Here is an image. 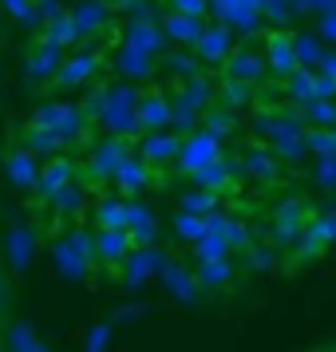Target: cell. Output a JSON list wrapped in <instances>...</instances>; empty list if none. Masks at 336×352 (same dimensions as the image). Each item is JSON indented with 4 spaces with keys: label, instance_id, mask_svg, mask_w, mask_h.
<instances>
[{
    "label": "cell",
    "instance_id": "cell-1",
    "mask_svg": "<svg viewBox=\"0 0 336 352\" xmlns=\"http://www.w3.org/2000/svg\"><path fill=\"white\" fill-rule=\"evenodd\" d=\"M214 162H222V139L214 131H190L182 135V151H178V166L190 178H198L202 170H210Z\"/></svg>",
    "mask_w": 336,
    "mask_h": 352
},
{
    "label": "cell",
    "instance_id": "cell-2",
    "mask_svg": "<svg viewBox=\"0 0 336 352\" xmlns=\"http://www.w3.org/2000/svg\"><path fill=\"white\" fill-rule=\"evenodd\" d=\"M80 123H83L80 107H71V103H56V99H52V103H40V107H36V115H32L28 127L32 131H52V135L67 139V135L80 131Z\"/></svg>",
    "mask_w": 336,
    "mask_h": 352
},
{
    "label": "cell",
    "instance_id": "cell-3",
    "mask_svg": "<svg viewBox=\"0 0 336 352\" xmlns=\"http://www.w3.org/2000/svg\"><path fill=\"white\" fill-rule=\"evenodd\" d=\"M135 119H139L143 135H159L175 123V99L162 96V91H143L135 103Z\"/></svg>",
    "mask_w": 336,
    "mask_h": 352
},
{
    "label": "cell",
    "instance_id": "cell-4",
    "mask_svg": "<svg viewBox=\"0 0 336 352\" xmlns=\"http://www.w3.org/2000/svg\"><path fill=\"white\" fill-rule=\"evenodd\" d=\"M225 80H238V83H261L269 76V60H265V52L261 48H234L229 52V60L222 64Z\"/></svg>",
    "mask_w": 336,
    "mask_h": 352
},
{
    "label": "cell",
    "instance_id": "cell-5",
    "mask_svg": "<svg viewBox=\"0 0 336 352\" xmlns=\"http://www.w3.org/2000/svg\"><path fill=\"white\" fill-rule=\"evenodd\" d=\"M96 261V245L91 238H80V234H71L67 241L56 245V265L64 277H87V265Z\"/></svg>",
    "mask_w": 336,
    "mask_h": 352
},
{
    "label": "cell",
    "instance_id": "cell-6",
    "mask_svg": "<svg viewBox=\"0 0 336 352\" xmlns=\"http://www.w3.org/2000/svg\"><path fill=\"white\" fill-rule=\"evenodd\" d=\"M265 60H269V72L273 76H297L301 72V56H297V40L289 32H269L265 36Z\"/></svg>",
    "mask_w": 336,
    "mask_h": 352
},
{
    "label": "cell",
    "instance_id": "cell-7",
    "mask_svg": "<svg viewBox=\"0 0 336 352\" xmlns=\"http://www.w3.org/2000/svg\"><path fill=\"white\" fill-rule=\"evenodd\" d=\"M178 151H182V135H178V131H159V135H143L139 159H143L150 170H162V166H170V162L178 159Z\"/></svg>",
    "mask_w": 336,
    "mask_h": 352
},
{
    "label": "cell",
    "instance_id": "cell-8",
    "mask_svg": "<svg viewBox=\"0 0 336 352\" xmlns=\"http://www.w3.org/2000/svg\"><path fill=\"white\" fill-rule=\"evenodd\" d=\"M40 170H44V162L36 159L28 146L4 155V175H8V182H12L16 190H36V186H40Z\"/></svg>",
    "mask_w": 336,
    "mask_h": 352
},
{
    "label": "cell",
    "instance_id": "cell-9",
    "mask_svg": "<svg viewBox=\"0 0 336 352\" xmlns=\"http://www.w3.org/2000/svg\"><path fill=\"white\" fill-rule=\"evenodd\" d=\"M91 245H96V261H111V265L127 261L139 250L135 238H131V230H96L91 234Z\"/></svg>",
    "mask_w": 336,
    "mask_h": 352
},
{
    "label": "cell",
    "instance_id": "cell-10",
    "mask_svg": "<svg viewBox=\"0 0 336 352\" xmlns=\"http://www.w3.org/2000/svg\"><path fill=\"white\" fill-rule=\"evenodd\" d=\"M309 222H313V218H309V210H304L301 198H285L281 206L273 210V234H277L281 241L304 238V226Z\"/></svg>",
    "mask_w": 336,
    "mask_h": 352
},
{
    "label": "cell",
    "instance_id": "cell-11",
    "mask_svg": "<svg viewBox=\"0 0 336 352\" xmlns=\"http://www.w3.org/2000/svg\"><path fill=\"white\" fill-rule=\"evenodd\" d=\"M64 48H56L48 40H40L32 52H28V60H24V72H28V80H56L60 76V67H64Z\"/></svg>",
    "mask_w": 336,
    "mask_h": 352
},
{
    "label": "cell",
    "instance_id": "cell-12",
    "mask_svg": "<svg viewBox=\"0 0 336 352\" xmlns=\"http://www.w3.org/2000/svg\"><path fill=\"white\" fill-rule=\"evenodd\" d=\"M229 52H234V44H229V28L225 24H206L202 36H198V44H194V56L202 64H225Z\"/></svg>",
    "mask_w": 336,
    "mask_h": 352
},
{
    "label": "cell",
    "instance_id": "cell-13",
    "mask_svg": "<svg viewBox=\"0 0 336 352\" xmlns=\"http://www.w3.org/2000/svg\"><path fill=\"white\" fill-rule=\"evenodd\" d=\"M115 186H119V198H135V194L146 190V182H150V166H146L139 155H127V159L115 166Z\"/></svg>",
    "mask_w": 336,
    "mask_h": 352
},
{
    "label": "cell",
    "instance_id": "cell-14",
    "mask_svg": "<svg viewBox=\"0 0 336 352\" xmlns=\"http://www.w3.org/2000/svg\"><path fill=\"white\" fill-rule=\"evenodd\" d=\"M162 285H166V293H175V301H182V305H194L198 301V293H202L198 273L186 270V265H178V261L162 265Z\"/></svg>",
    "mask_w": 336,
    "mask_h": 352
},
{
    "label": "cell",
    "instance_id": "cell-15",
    "mask_svg": "<svg viewBox=\"0 0 336 352\" xmlns=\"http://www.w3.org/2000/svg\"><path fill=\"white\" fill-rule=\"evenodd\" d=\"M166 36H162V24H143V20H131L127 32H123V48L143 52V56H159Z\"/></svg>",
    "mask_w": 336,
    "mask_h": 352
},
{
    "label": "cell",
    "instance_id": "cell-16",
    "mask_svg": "<svg viewBox=\"0 0 336 352\" xmlns=\"http://www.w3.org/2000/svg\"><path fill=\"white\" fill-rule=\"evenodd\" d=\"M99 67V56L96 52H76V56H67L64 67H60V76H56V83L64 87V91H71V87H83V83L96 76Z\"/></svg>",
    "mask_w": 336,
    "mask_h": 352
},
{
    "label": "cell",
    "instance_id": "cell-17",
    "mask_svg": "<svg viewBox=\"0 0 336 352\" xmlns=\"http://www.w3.org/2000/svg\"><path fill=\"white\" fill-rule=\"evenodd\" d=\"M71 178H76V162L64 159V155H56V159L44 162V170H40V186H36V190L48 194V198H56L60 190L71 186Z\"/></svg>",
    "mask_w": 336,
    "mask_h": 352
},
{
    "label": "cell",
    "instance_id": "cell-18",
    "mask_svg": "<svg viewBox=\"0 0 336 352\" xmlns=\"http://www.w3.org/2000/svg\"><path fill=\"white\" fill-rule=\"evenodd\" d=\"M206 28V20H190V16H178V12H166L162 16V36L166 40H175L182 48H194L198 44V36Z\"/></svg>",
    "mask_w": 336,
    "mask_h": 352
},
{
    "label": "cell",
    "instance_id": "cell-19",
    "mask_svg": "<svg viewBox=\"0 0 336 352\" xmlns=\"http://www.w3.org/2000/svg\"><path fill=\"white\" fill-rule=\"evenodd\" d=\"M83 36H87V32L76 24V16H71V12H56V16L48 20V32H44V40H48V44H56V48H71V44H80Z\"/></svg>",
    "mask_w": 336,
    "mask_h": 352
},
{
    "label": "cell",
    "instance_id": "cell-20",
    "mask_svg": "<svg viewBox=\"0 0 336 352\" xmlns=\"http://www.w3.org/2000/svg\"><path fill=\"white\" fill-rule=\"evenodd\" d=\"M71 16H76V24H80L83 32L91 36L111 20V4H107V0H80V4L71 8Z\"/></svg>",
    "mask_w": 336,
    "mask_h": 352
},
{
    "label": "cell",
    "instance_id": "cell-21",
    "mask_svg": "<svg viewBox=\"0 0 336 352\" xmlns=\"http://www.w3.org/2000/svg\"><path fill=\"white\" fill-rule=\"evenodd\" d=\"M304 254H320L324 245H333L336 241V218L333 214H320V218H313V222L304 226Z\"/></svg>",
    "mask_w": 336,
    "mask_h": 352
},
{
    "label": "cell",
    "instance_id": "cell-22",
    "mask_svg": "<svg viewBox=\"0 0 336 352\" xmlns=\"http://www.w3.org/2000/svg\"><path fill=\"white\" fill-rule=\"evenodd\" d=\"M131 202L127 198H103L96 206V230H127Z\"/></svg>",
    "mask_w": 336,
    "mask_h": 352
},
{
    "label": "cell",
    "instance_id": "cell-23",
    "mask_svg": "<svg viewBox=\"0 0 336 352\" xmlns=\"http://www.w3.org/2000/svg\"><path fill=\"white\" fill-rule=\"evenodd\" d=\"M194 273H198V285L202 289H225L229 281H234V265H229V257H222V261H198Z\"/></svg>",
    "mask_w": 336,
    "mask_h": 352
},
{
    "label": "cell",
    "instance_id": "cell-24",
    "mask_svg": "<svg viewBox=\"0 0 336 352\" xmlns=\"http://www.w3.org/2000/svg\"><path fill=\"white\" fill-rule=\"evenodd\" d=\"M40 349V336L28 320H12L4 329V352H36Z\"/></svg>",
    "mask_w": 336,
    "mask_h": 352
},
{
    "label": "cell",
    "instance_id": "cell-25",
    "mask_svg": "<svg viewBox=\"0 0 336 352\" xmlns=\"http://www.w3.org/2000/svg\"><path fill=\"white\" fill-rule=\"evenodd\" d=\"M103 123L119 131V139H127V135H135V131H139V119H135V107H123V103H119L115 96H111V103L103 107Z\"/></svg>",
    "mask_w": 336,
    "mask_h": 352
},
{
    "label": "cell",
    "instance_id": "cell-26",
    "mask_svg": "<svg viewBox=\"0 0 336 352\" xmlns=\"http://www.w3.org/2000/svg\"><path fill=\"white\" fill-rule=\"evenodd\" d=\"M285 91L293 99H297V103H301V107H309V103H313V99H320V87H317V76H313V72H309V67H301V72H297V76H289L285 80Z\"/></svg>",
    "mask_w": 336,
    "mask_h": 352
},
{
    "label": "cell",
    "instance_id": "cell-27",
    "mask_svg": "<svg viewBox=\"0 0 336 352\" xmlns=\"http://www.w3.org/2000/svg\"><path fill=\"white\" fill-rule=\"evenodd\" d=\"M119 72H123L127 80H150V76H155V56H143V52L123 48L119 52Z\"/></svg>",
    "mask_w": 336,
    "mask_h": 352
},
{
    "label": "cell",
    "instance_id": "cell-28",
    "mask_svg": "<svg viewBox=\"0 0 336 352\" xmlns=\"http://www.w3.org/2000/svg\"><path fill=\"white\" fill-rule=\"evenodd\" d=\"M175 234H178L182 241L198 245V241L210 234V218H202V214H186V210H182V214L175 218Z\"/></svg>",
    "mask_w": 336,
    "mask_h": 352
},
{
    "label": "cell",
    "instance_id": "cell-29",
    "mask_svg": "<svg viewBox=\"0 0 336 352\" xmlns=\"http://www.w3.org/2000/svg\"><path fill=\"white\" fill-rule=\"evenodd\" d=\"M127 261H131L127 285H131V289H139V285H143V281H146V277H150V270H155V261H162V257L155 254L150 245H146V250H135V254H131Z\"/></svg>",
    "mask_w": 336,
    "mask_h": 352
},
{
    "label": "cell",
    "instance_id": "cell-30",
    "mask_svg": "<svg viewBox=\"0 0 336 352\" xmlns=\"http://www.w3.org/2000/svg\"><path fill=\"white\" fill-rule=\"evenodd\" d=\"M182 210H186V214H202V218H210V214H218V194L206 190V186H194V190L182 194Z\"/></svg>",
    "mask_w": 336,
    "mask_h": 352
},
{
    "label": "cell",
    "instance_id": "cell-31",
    "mask_svg": "<svg viewBox=\"0 0 336 352\" xmlns=\"http://www.w3.org/2000/svg\"><path fill=\"white\" fill-rule=\"evenodd\" d=\"M304 151H313L317 159L336 155V127H309L304 131Z\"/></svg>",
    "mask_w": 336,
    "mask_h": 352
},
{
    "label": "cell",
    "instance_id": "cell-32",
    "mask_svg": "<svg viewBox=\"0 0 336 352\" xmlns=\"http://www.w3.org/2000/svg\"><path fill=\"white\" fill-rule=\"evenodd\" d=\"M309 127H336V99H313L309 107H301Z\"/></svg>",
    "mask_w": 336,
    "mask_h": 352
},
{
    "label": "cell",
    "instance_id": "cell-33",
    "mask_svg": "<svg viewBox=\"0 0 336 352\" xmlns=\"http://www.w3.org/2000/svg\"><path fill=\"white\" fill-rule=\"evenodd\" d=\"M64 143L67 139H60V135H52V131H32L28 127V151H32V155H48V159H56V155H60V151H64Z\"/></svg>",
    "mask_w": 336,
    "mask_h": 352
},
{
    "label": "cell",
    "instance_id": "cell-34",
    "mask_svg": "<svg viewBox=\"0 0 336 352\" xmlns=\"http://www.w3.org/2000/svg\"><path fill=\"white\" fill-rule=\"evenodd\" d=\"M194 254H198V261H222V257H229V241L222 234H206L194 245Z\"/></svg>",
    "mask_w": 336,
    "mask_h": 352
},
{
    "label": "cell",
    "instance_id": "cell-35",
    "mask_svg": "<svg viewBox=\"0 0 336 352\" xmlns=\"http://www.w3.org/2000/svg\"><path fill=\"white\" fill-rule=\"evenodd\" d=\"M194 186H206V190L222 194L225 186H229V170H225V162H214L210 170H202V175L194 178Z\"/></svg>",
    "mask_w": 336,
    "mask_h": 352
},
{
    "label": "cell",
    "instance_id": "cell-36",
    "mask_svg": "<svg viewBox=\"0 0 336 352\" xmlns=\"http://www.w3.org/2000/svg\"><path fill=\"white\" fill-rule=\"evenodd\" d=\"M8 254H12V261H16V270L28 265V257H32V241H28V230H24V226L12 230V238H8Z\"/></svg>",
    "mask_w": 336,
    "mask_h": 352
},
{
    "label": "cell",
    "instance_id": "cell-37",
    "mask_svg": "<svg viewBox=\"0 0 336 352\" xmlns=\"http://www.w3.org/2000/svg\"><path fill=\"white\" fill-rule=\"evenodd\" d=\"M222 99H225V107H245V103L254 99V91H249V83L225 80V83H222Z\"/></svg>",
    "mask_w": 336,
    "mask_h": 352
},
{
    "label": "cell",
    "instance_id": "cell-38",
    "mask_svg": "<svg viewBox=\"0 0 336 352\" xmlns=\"http://www.w3.org/2000/svg\"><path fill=\"white\" fill-rule=\"evenodd\" d=\"M245 166H249V175H257V178H273L277 175V159H273L269 151H254V155L245 159Z\"/></svg>",
    "mask_w": 336,
    "mask_h": 352
},
{
    "label": "cell",
    "instance_id": "cell-39",
    "mask_svg": "<svg viewBox=\"0 0 336 352\" xmlns=\"http://www.w3.org/2000/svg\"><path fill=\"white\" fill-rule=\"evenodd\" d=\"M245 261H249V270L265 273V270L277 265V254H273L269 245H249V250H245Z\"/></svg>",
    "mask_w": 336,
    "mask_h": 352
},
{
    "label": "cell",
    "instance_id": "cell-40",
    "mask_svg": "<svg viewBox=\"0 0 336 352\" xmlns=\"http://www.w3.org/2000/svg\"><path fill=\"white\" fill-rule=\"evenodd\" d=\"M0 4H4V12H8V16L20 20V24H32L36 12H40V8H36V0H0Z\"/></svg>",
    "mask_w": 336,
    "mask_h": 352
},
{
    "label": "cell",
    "instance_id": "cell-41",
    "mask_svg": "<svg viewBox=\"0 0 336 352\" xmlns=\"http://www.w3.org/2000/svg\"><path fill=\"white\" fill-rule=\"evenodd\" d=\"M170 12L190 20H206V0H170Z\"/></svg>",
    "mask_w": 336,
    "mask_h": 352
},
{
    "label": "cell",
    "instance_id": "cell-42",
    "mask_svg": "<svg viewBox=\"0 0 336 352\" xmlns=\"http://www.w3.org/2000/svg\"><path fill=\"white\" fill-rule=\"evenodd\" d=\"M317 182L324 186V190H336V155L317 159Z\"/></svg>",
    "mask_w": 336,
    "mask_h": 352
},
{
    "label": "cell",
    "instance_id": "cell-43",
    "mask_svg": "<svg viewBox=\"0 0 336 352\" xmlns=\"http://www.w3.org/2000/svg\"><path fill=\"white\" fill-rule=\"evenodd\" d=\"M107 340H111V324H96V329L87 333V352H103Z\"/></svg>",
    "mask_w": 336,
    "mask_h": 352
},
{
    "label": "cell",
    "instance_id": "cell-44",
    "mask_svg": "<svg viewBox=\"0 0 336 352\" xmlns=\"http://www.w3.org/2000/svg\"><path fill=\"white\" fill-rule=\"evenodd\" d=\"M12 313V285H8V277H0V320Z\"/></svg>",
    "mask_w": 336,
    "mask_h": 352
},
{
    "label": "cell",
    "instance_id": "cell-45",
    "mask_svg": "<svg viewBox=\"0 0 336 352\" xmlns=\"http://www.w3.org/2000/svg\"><path fill=\"white\" fill-rule=\"evenodd\" d=\"M36 8H48V20L56 16V0H36Z\"/></svg>",
    "mask_w": 336,
    "mask_h": 352
},
{
    "label": "cell",
    "instance_id": "cell-46",
    "mask_svg": "<svg viewBox=\"0 0 336 352\" xmlns=\"http://www.w3.org/2000/svg\"><path fill=\"white\" fill-rule=\"evenodd\" d=\"M36 352H52V349H48V344H44V340H40V349H36Z\"/></svg>",
    "mask_w": 336,
    "mask_h": 352
},
{
    "label": "cell",
    "instance_id": "cell-47",
    "mask_svg": "<svg viewBox=\"0 0 336 352\" xmlns=\"http://www.w3.org/2000/svg\"><path fill=\"white\" fill-rule=\"evenodd\" d=\"M0 352H4V349H0Z\"/></svg>",
    "mask_w": 336,
    "mask_h": 352
}]
</instances>
